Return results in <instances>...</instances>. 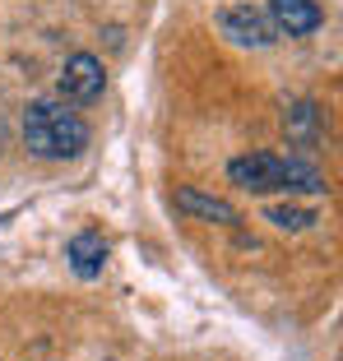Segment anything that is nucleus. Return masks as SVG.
<instances>
[{
	"mask_svg": "<svg viewBox=\"0 0 343 361\" xmlns=\"http://www.w3.org/2000/svg\"><path fill=\"white\" fill-rule=\"evenodd\" d=\"M23 144L32 158L47 162H70L88 149V121L61 97H37L23 111Z\"/></svg>",
	"mask_w": 343,
	"mask_h": 361,
	"instance_id": "obj_1",
	"label": "nucleus"
},
{
	"mask_svg": "<svg viewBox=\"0 0 343 361\" xmlns=\"http://www.w3.org/2000/svg\"><path fill=\"white\" fill-rule=\"evenodd\" d=\"M227 176L251 195H269V190H325V176L301 158H279V153H246V158L227 162Z\"/></svg>",
	"mask_w": 343,
	"mask_h": 361,
	"instance_id": "obj_2",
	"label": "nucleus"
},
{
	"mask_svg": "<svg viewBox=\"0 0 343 361\" xmlns=\"http://www.w3.org/2000/svg\"><path fill=\"white\" fill-rule=\"evenodd\" d=\"M56 88H61V102L70 106H88L102 97V88H107V70H102V61L88 51H75L70 61L61 65V79H56Z\"/></svg>",
	"mask_w": 343,
	"mask_h": 361,
	"instance_id": "obj_3",
	"label": "nucleus"
},
{
	"mask_svg": "<svg viewBox=\"0 0 343 361\" xmlns=\"http://www.w3.org/2000/svg\"><path fill=\"white\" fill-rule=\"evenodd\" d=\"M218 28H223V37L227 42H236V47H274V23H269V14L265 10H255V5H227L223 14H218Z\"/></svg>",
	"mask_w": 343,
	"mask_h": 361,
	"instance_id": "obj_4",
	"label": "nucleus"
},
{
	"mask_svg": "<svg viewBox=\"0 0 343 361\" xmlns=\"http://www.w3.org/2000/svg\"><path fill=\"white\" fill-rule=\"evenodd\" d=\"M269 23L274 32H288V37H306L325 23V10L315 0H269Z\"/></svg>",
	"mask_w": 343,
	"mask_h": 361,
	"instance_id": "obj_5",
	"label": "nucleus"
},
{
	"mask_svg": "<svg viewBox=\"0 0 343 361\" xmlns=\"http://www.w3.org/2000/svg\"><path fill=\"white\" fill-rule=\"evenodd\" d=\"M65 259L79 278H97L107 269V236L102 232H75L70 245H65Z\"/></svg>",
	"mask_w": 343,
	"mask_h": 361,
	"instance_id": "obj_6",
	"label": "nucleus"
},
{
	"mask_svg": "<svg viewBox=\"0 0 343 361\" xmlns=\"http://www.w3.org/2000/svg\"><path fill=\"white\" fill-rule=\"evenodd\" d=\"M176 204H181L186 213H195V218H204V223H227V227L236 223V209H232V204L209 200V195H200V190H176Z\"/></svg>",
	"mask_w": 343,
	"mask_h": 361,
	"instance_id": "obj_7",
	"label": "nucleus"
},
{
	"mask_svg": "<svg viewBox=\"0 0 343 361\" xmlns=\"http://www.w3.org/2000/svg\"><path fill=\"white\" fill-rule=\"evenodd\" d=\"M265 218L274 227H288V232H306V227H315V209H269Z\"/></svg>",
	"mask_w": 343,
	"mask_h": 361,
	"instance_id": "obj_8",
	"label": "nucleus"
}]
</instances>
